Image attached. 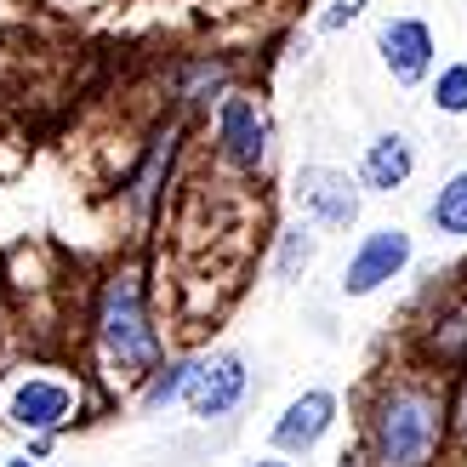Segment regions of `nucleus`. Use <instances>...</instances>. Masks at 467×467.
Masks as SVG:
<instances>
[{
	"label": "nucleus",
	"instance_id": "obj_1",
	"mask_svg": "<svg viewBox=\"0 0 467 467\" xmlns=\"http://www.w3.org/2000/svg\"><path fill=\"white\" fill-rule=\"evenodd\" d=\"M445 388L422 370L388 377L365 405V467H439L445 451Z\"/></svg>",
	"mask_w": 467,
	"mask_h": 467
},
{
	"label": "nucleus",
	"instance_id": "obj_2",
	"mask_svg": "<svg viewBox=\"0 0 467 467\" xmlns=\"http://www.w3.org/2000/svg\"><path fill=\"white\" fill-rule=\"evenodd\" d=\"M91 337H98V354L120 382H143L166 359V342H160V325L149 314V291H143V274L137 268H114L98 285Z\"/></svg>",
	"mask_w": 467,
	"mask_h": 467
},
{
	"label": "nucleus",
	"instance_id": "obj_3",
	"mask_svg": "<svg viewBox=\"0 0 467 467\" xmlns=\"http://www.w3.org/2000/svg\"><path fill=\"white\" fill-rule=\"evenodd\" d=\"M212 137H217V160L240 177H263L274 160V120L268 109L245 98V91H223L217 114H212Z\"/></svg>",
	"mask_w": 467,
	"mask_h": 467
},
{
	"label": "nucleus",
	"instance_id": "obj_4",
	"mask_svg": "<svg viewBox=\"0 0 467 467\" xmlns=\"http://www.w3.org/2000/svg\"><path fill=\"white\" fill-rule=\"evenodd\" d=\"M291 200H296L302 223L331 228V234H348L359 223V212H365L359 177H348L342 166H302L296 182H291Z\"/></svg>",
	"mask_w": 467,
	"mask_h": 467
},
{
	"label": "nucleus",
	"instance_id": "obj_5",
	"mask_svg": "<svg viewBox=\"0 0 467 467\" xmlns=\"http://www.w3.org/2000/svg\"><path fill=\"white\" fill-rule=\"evenodd\" d=\"M410 256H416V240L400 228V223H382V228H370L359 234V245L348 251V263H342V296H377L382 285H393L405 268H410Z\"/></svg>",
	"mask_w": 467,
	"mask_h": 467
},
{
	"label": "nucleus",
	"instance_id": "obj_6",
	"mask_svg": "<svg viewBox=\"0 0 467 467\" xmlns=\"http://www.w3.org/2000/svg\"><path fill=\"white\" fill-rule=\"evenodd\" d=\"M245 388H251V370L234 348H212V354H194L189 370V388H182V405H189L194 422H223L245 405Z\"/></svg>",
	"mask_w": 467,
	"mask_h": 467
},
{
	"label": "nucleus",
	"instance_id": "obj_7",
	"mask_svg": "<svg viewBox=\"0 0 467 467\" xmlns=\"http://www.w3.org/2000/svg\"><path fill=\"white\" fill-rule=\"evenodd\" d=\"M0 410H6V422L17 433H52L57 439L80 416V393L68 388L63 377H40V370H35V377H17L6 388V405H0Z\"/></svg>",
	"mask_w": 467,
	"mask_h": 467
},
{
	"label": "nucleus",
	"instance_id": "obj_8",
	"mask_svg": "<svg viewBox=\"0 0 467 467\" xmlns=\"http://www.w3.org/2000/svg\"><path fill=\"white\" fill-rule=\"evenodd\" d=\"M337 410H342V400L331 388H302L296 400L274 416V428H268L274 456H308V451H319L325 433L337 428Z\"/></svg>",
	"mask_w": 467,
	"mask_h": 467
},
{
	"label": "nucleus",
	"instance_id": "obj_9",
	"mask_svg": "<svg viewBox=\"0 0 467 467\" xmlns=\"http://www.w3.org/2000/svg\"><path fill=\"white\" fill-rule=\"evenodd\" d=\"M377 57L382 68L393 75V86H428L433 75V63H439V40L422 17H382V29H377Z\"/></svg>",
	"mask_w": 467,
	"mask_h": 467
},
{
	"label": "nucleus",
	"instance_id": "obj_10",
	"mask_svg": "<svg viewBox=\"0 0 467 467\" xmlns=\"http://www.w3.org/2000/svg\"><path fill=\"white\" fill-rule=\"evenodd\" d=\"M416 177V149L405 131H382L365 143V160H359V189L365 194H400L405 182Z\"/></svg>",
	"mask_w": 467,
	"mask_h": 467
},
{
	"label": "nucleus",
	"instance_id": "obj_11",
	"mask_svg": "<svg viewBox=\"0 0 467 467\" xmlns=\"http://www.w3.org/2000/svg\"><path fill=\"white\" fill-rule=\"evenodd\" d=\"M177 154H182V120H166L149 137V160H143V171H137V182H131V205H137V212H149V205H154L160 182H166L171 166H177Z\"/></svg>",
	"mask_w": 467,
	"mask_h": 467
},
{
	"label": "nucleus",
	"instance_id": "obj_12",
	"mask_svg": "<svg viewBox=\"0 0 467 467\" xmlns=\"http://www.w3.org/2000/svg\"><path fill=\"white\" fill-rule=\"evenodd\" d=\"M189 370H194V354H171V359H160L143 382H137V405H143L149 416L160 410H171L182 400V388H189Z\"/></svg>",
	"mask_w": 467,
	"mask_h": 467
},
{
	"label": "nucleus",
	"instance_id": "obj_13",
	"mask_svg": "<svg viewBox=\"0 0 467 467\" xmlns=\"http://www.w3.org/2000/svg\"><path fill=\"white\" fill-rule=\"evenodd\" d=\"M428 228L445 240H467V171H451L428 200Z\"/></svg>",
	"mask_w": 467,
	"mask_h": 467
},
{
	"label": "nucleus",
	"instance_id": "obj_14",
	"mask_svg": "<svg viewBox=\"0 0 467 467\" xmlns=\"http://www.w3.org/2000/svg\"><path fill=\"white\" fill-rule=\"evenodd\" d=\"M428 359H439V365H467V291L433 319V331H428Z\"/></svg>",
	"mask_w": 467,
	"mask_h": 467
},
{
	"label": "nucleus",
	"instance_id": "obj_15",
	"mask_svg": "<svg viewBox=\"0 0 467 467\" xmlns=\"http://www.w3.org/2000/svg\"><path fill=\"white\" fill-rule=\"evenodd\" d=\"M314 256H319V234H314V223L279 228V251H274V274H279V279H302V274L314 268Z\"/></svg>",
	"mask_w": 467,
	"mask_h": 467
},
{
	"label": "nucleus",
	"instance_id": "obj_16",
	"mask_svg": "<svg viewBox=\"0 0 467 467\" xmlns=\"http://www.w3.org/2000/svg\"><path fill=\"white\" fill-rule=\"evenodd\" d=\"M428 103H433V114L462 120L467 114V57H456V63L439 68V75H428Z\"/></svg>",
	"mask_w": 467,
	"mask_h": 467
},
{
	"label": "nucleus",
	"instance_id": "obj_17",
	"mask_svg": "<svg viewBox=\"0 0 467 467\" xmlns=\"http://www.w3.org/2000/svg\"><path fill=\"white\" fill-rule=\"evenodd\" d=\"M228 86V63H212V57H200L189 63V75H182V103H194V109H217V98Z\"/></svg>",
	"mask_w": 467,
	"mask_h": 467
},
{
	"label": "nucleus",
	"instance_id": "obj_18",
	"mask_svg": "<svg viewBox=\"0 0 467 467\" xmlns=\"http://www.w3.org/2000/svg\"><path fill=\"white\" fill-rule=\"evenodd\" d=\"M445 428H451V439L467 451V365H462V377H456V388L445 393Z\"/></svg>",
	"mask_w": 467,
	"mask_h": 467
},
{
	"label": "nucleus",
	"instance_id": "obj_19",
	"mask_svg": "<svg viewBox=\"0 0 467 467\" xmlns=\"http://www.w3.org/2000/svg\"><path fill=\"white\" fill-rule=\"evenodd\" d=\"M365 6L370 0H331V6L319 12V35H337V29H348V23H359Z\"/></svg>",
	"mask_w": 467,
	"mask_h": 467
},
{
	"label": "nucleus",
	"instance_id": "obj_20",
	"mask_svg": "<svg viewBox=\"0 0 467 467\" xmlns=\"http://www.w3.org/2000/svg\"><path fill=\"white\" fill-rule=\"evenodd\" d=\"M245 467H291V462H285V456H274V451H268V456H251Z\"/></svg>",
	"mask_w": 467,
	"mask_h": 467
},
{
	"label": "nucleus",
	"instance_id": "obj_21",
	"mask_svg": "<svg viewBox=\"0 0 467 467\" xmlns=\"http://www.w3.org/2000/svg\"><path fill=\"white\" fill-rule=\"evenodd\" d=\"M0 467H35L29 456H6V462H0Z\"/></svg>",
	"mask_w": 467,
	"mask_h": 467
}]
</instances>
